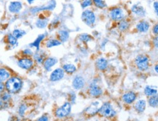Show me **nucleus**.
Wrapping results in <instances>:
<instances>
[{"label": "nucleus", "mask_w": 158, "mask_h": 121, "mask_svg": "<svg viewBox=\"0 0 158 121\" xmlns=\"http://www.w3.org/2000/svg\"><path fill=\"white\" fill-rule=\"evenodd\" d=\"M5 90L11 94L19 93L22 89L23 81L19 77H10L8 80L5 81Z\"/></svg>", "instance_id": "nucleus-1"}, {"label": "nucleus", "mask_w": 158, "mask_h": 121, "mask_svg": "<svg viewBox=\"0 0 158 121\" xmlns=\"http://www.w3.org/2000/svg\"><path fill=\"white\" fill-rule=\"evenodd\" d=\"M98 115L106 119H114L117 115V111L110 102H106L100 106Z\"/></svg>", "instance_id": "nucleus-2"}, {"label": "nucleus", "mask_w": 158, "mask_h": 121, "mask_svg": "<svg viewBox=\"0 0 158 121\" xmlns=\"http://www.w3.org/2000/svg\"><path fill=\"white\" fill-rule=\"evenodd\" d=\"M127 15L126 10H124V9L122 8V7H118V6L110 7L109 10H108V17L112 21H114V22L118 23V21L127 18Z\"/></svg>", "instance_id": "nucleus-3"}, {"label": "nucleus", "mask_w": 158, "mask_h": 121, "mask_svg": "<svg viewBox=\"0 0 158 121\" xmlns=\"http://www.w3.org/2000/svg\"><path fill=\"white\" fill-rule=\"evenodd\" d=\"M71 111H72V104L69 101H67L61 106L55 109L54 115L57 119H64L70 115Z\"/></svg>", "instance_id": "nucleus-4"}, {"label": "nucleus", "mask_w": 158, "mask_h": 121, "mask_svg": "<svg viewBox=\"0 0 158 121\" xmlns=\"http://www.w3.org/2000/svg\"><path fill=\"white\" fill-rule=\"evenodd\" d=\"M87 94L90 97L98 99L103 94V90L99 84L98 79H94L89 83L87 87Z\"/></svg>", "instance_id": "nucleus-5"}, {"label": "nucleus", "mask_w": 158, "mask_h": 121, "mask_svg": "<svg viewBox=\"0 0 158 121\" xmlns=\"http://www.w3.org/2000/svg\"><path fill=\"white\" fill-rule=\"evenodd\" d=\"M135 66L141 72H145L149 69L150 60L149 56L145 54H139L134 59Z\"/></svg>", "instance_id": "nucleus-6"}, {"label": "nucleus", "mask_w": 158, "mask_h": 121, "mask_svg": "<svg viewBox=\"0 0 158 121\" xmlns=\"http://www.w3.org/2000/svg\"><path fill=\"white\" fill-rule=\"evenodd\" d=\"M81 21L84 22V24L89 27H93L96 23V14L94 10H92L90 8L84 10V11L81 13Z\"/></svg>", "instance_id": "nucleus-7"}, {"label": "nucleus", "mask_w": 158, "mask_h": 121, "mask_svg": "<svg viewBox=\"0 0 158 121\" xmlns=\"http://www.w3.org/2000/svg\"><path fill=\"white\" fill-rule=\"evenodd\" d=\"M35 61L32 56H21L18 60V66L24 70H29L35 66Z\"/></svg>", "instance_id": "nucleus-8"}, {"label": "nucleus", "mask_w": 158, "mask_h": 121, "mask_svg": "<svg viewBox=\"0 0 158 121\" xmlns=\"http://www.w3.org/2000/svg\"><path fill=\"white\" fill-rule=\"evenodd\" d=\"M100 106H101V104L99 102H94L91 103L90 105H89L84 110V112H83L84 115L89 118L98 115Z\"/></svg>", "instance_id": "nucleus-9"}, {"label": "nucleus", "mask_w": 158, "mask_h": 121, "mask_svg": "<svg viewBox=\"0 0 158 121\" xmlns=\"http://www.w3.org/2000/svg\"><path fill=\"white\" fill-rule=\"evenodd\" d=\"M130 12L134 17L137 18H142L146 17L147 15V10L144 8L143 5H139V4H134L130 7Z\"/></svg>", "instance_id": "nucleus-10"}, {"label": "nucleus", "mask_w": 158, "mask_h": 121, "mask_svg": "<svg viewBox=\"0 0 158 121\" xmlns=\"http://www.w3.org/2000/svg\"><path fill=\"white\" fill-rule=\"evenodd\" d=\"M138 94L135 91H129L125 92L122 96V101L124 104L131 105L137 100Z\"/></svg>", "instance_id": "nucleus-11"}, {"label": "nucleus", "mask_w": 158, "mask_h": 121, "mask_svg": "<svg viewBox=\"0 0 158 121\" xmlns=\"http://www.w3.org/2000/svg\"><path fill=\"white\" fill-rule=\"evenodd\" d=\"M64 76L65 72L63 70V69L61 68V67H58V68H56L51 72L50 76H49V80L53 83L59 82V81L62 80Z\"/></svg>", "instance_id": "nucleus-12"}, {"label": "nucleus", "mask_w": 158, "mask_h": 121, "mask_svg": "<svg viewBox=\"0 0 158 121\" xmlns=\"http://www.w3.org/2000/svg\"><path fill=\"white\" fill-rule=\"evenodd\" d=\"M86 85V80L81 75H76L72 81L73 88L76 91H80Z\"/></svg>", "instance_id": "nucleus-13"}, {"label": "nucleus", "mask_w": 158, "mask_h": 121, "mask_svg": "<svg viewBox=\"0 0 158 121\" xmlns=\"http://www.w3.org/2000/svg\"><path fill=\"white\" fill-rule=\"evenodd\" d=\"M135 31L138 33L144 34L149 31L150 29V23L149 21H146V20L141 19L139 21H138L137 23L135 24Z\"/></svg>", "instance_id": "nucleus-14"}, {"label": "nucleus", "mask_w": 158, "mask_h": 121, "mask_svg": "<svg viewBox=\"0 0 158 121\" xmlns=\"http://www.w3.org/2000/svg\"><path fill=\"white\" fill-rule=\"evenodd\" d=\"M147 100L143 99H140L138 100H136L133 103V108L134 110L138 114H142L145 112L146 109H147Z\"/></svg>", "instance_id": "nucleus-15"}, {"label": "nucleus", "mask_w": 158, "mask_h": 121, "mask_svg": "<svg viewBox=\"0 0 158 121\" xmlns=\"http://www.w3.org/2000/svg\"><path fill=\"white\" fill-rule=\"evenodd\" d=\"M23 3L21 1H12L8 5V10L10 13L18 14L22 10Z\"/></svg>", "instance_id": "nucleus-16"}, {"label": "nucleus", "mask_w": 158, "mask_h": 121, "mask_svg": "<svg viewBox=\"0 0 158 121\" xmlns=\"http://www.w3.org/2000/svg\"><path fill=\"white\" fill-rule=\"evenodd\" d=\"M58 62V58H56V57L48 56L45 58L43 63V65L45 70H46L47 72H49V71L51 70V68H53V67H54Z\"/></svg>", "instance_id": "nucleus-17"}, {"label": "nucleus", "mask_w": 158, "mask_h": 121, "mask_svg": "<svg viewBox=\"0 0 158 121\" xmlns=\"http://www.w3.org/2000/svg\"><path fill=\"white\" fill-rule=\"evenodd\" d=\"M108 61L104 57H100L95 61V67L100 72H104L108 69Z\"/></svg>", "instance_id": "nucleus-18"}, {"label": "nucleus", "mask_w": 158, "mask_h": 121, "mask_svg": "<svg viewBox=\"0 0 158 121\" xmlns=\"http://www.w3.org/2000/svg\"><path fill=\"white\" fill-rule=\"evenodd\" d=\"M117 28L118 31H121V32H125V31L130 29V21H129L127 18H126L122 20V21H118Z\"/></svg>", "instance_id": "nucleus-19"}, {"label": "nucleus", "mask_w": 158, "mask_h": 121, "mask_svg": "<svg viewBox=\"0 0 158 121\" xmlns=\"http://www.w3.org/2000/svg\"><path fill=\"white\" fill-rule=\"evenodd\" d=\"M62 68L64 71L65 74L69 75H73L77 71V67L73 63H64V64H62Z\"/></svg>", "instance_id": "nucleus-20"}, {"label": "nucleus", "mask_w": 158, "mask_h": 121, "mask_svg": "<svg viewBox=\"0 0 158 121\" xmlns=\"http://www.w3.org/2000/svg\"><path fill=\"white\" fill-rule=\"evenodd\" d=\"M56 37L62 43L66 42L70 38V33L66 29H60L56 34Z\"/></svg>", "instance_id": "nucleus-21"}, {"label": "nucleus", "mask_w": 158, "mask_h": 121, "mask_svg": "<svg viewBox=\"0 0 158 121\" xmlns=\"http://www.w3.org/2000/svg\"><path fill=\"white\" fill-rule=\"evenodd\" d=\"M32 57L33 58H34L35 63L43 64V61H44L45 58H46V54H45V53L43 52V51L37 50L35 51L34 54H33Z\"/></svg>", "instance_id": "nucleus-22"}, {"label": "nucleus", "mask_w": 158, "mask_h": 121, "mask_svg": "<svg viewBox=\"0 0 158 121\" xmlns=\"http://www.w3.org/2000/svg\"><path fill=\"white\" fill-rule=\"evenodd\" d=\"M157 88L152 86V85H146L145 88L143 89V94L148 98L150 96H154V95L157 94Z\"/></svg>", "instance_id": "nucleus-23"}, {"label": "nucleus", "mask_w": 158, "mask_h": 121, "mask_svg": "<svg viewBox=\"0 0 158 121\" xmlns=\"http://www.w3.org/2000/svg\"><path fill=\"white\" fill-rule=\"evenodd\" d=\"M62 45V42L59 40L57 38H51L47 39L45 42V45L47 48H51V47L59 46V45Z\"/></svg>", "instance_id": "nucleus-24"}, {"label": "nucleus", "mask_w": 158, "mask_h": 121, "mask_svg": "<svg viewBox=\"0 0 158 121\" xmlns=\"http://www.w3.org/2000/svg\"><path fill=\"white\" fill-rule=\"evenodd\" d=\"M147 103L150 107L157 108L158 107V93L152 96H150L148 98Z\"/></svg>", "instance_id": "nucleus-25"}, {"label": "nucleus", "mask_w": 158, "mask_h": 121, "mask_svg": "<svg viewBox=\"0 0 158 121\" xmlns=\"http://www.w3.org/2000/svg\"><path fill=\"white\" fill-rule=\"evenodd\" d=\"M11 77V73L5 68H0V81L5 82Z\"/></svg>", "instance_id": "nucleus-26"}, {"label": "nucleus", "mask_w": 158, "mask_h": 121, "mask_svg": "<svg viewBox=\"0 0 158 121\" xmlns=\"http://www.w3.org/2000/svg\"><path fill=\"white\" fill-rule=\"evenodd\" d=\"M78 39L79 41L81 42H84L85 44H87L89 42H92L94 40V37L92 36V35L89 34H81L78 36Z\"/></svg>", "instance_id": "nucleus-27"}, {"label": "nucleus", "mask_w": 158, "mask_h": 121, "mask_svg": "<svg viewBox=\"0 0 158 121\" xmlns=\"http://www.w3.org/2000/svg\"><path fill=\"white\" fill-rule=\"evenodd\" d=\"M48 23V18L45 17H39L37 21H36V26L39 29H44L47 26Z\"/></svg>", "instance_id": "nucleus-28"}, {"label": "nucleus", "mask_w": 158, "mask_h": 121, "mask_svg": "<svg viewBox=\"0 0 158 121\" xmlns=\"http://www.w3.org/2000/svg\"><path fill=\"white\" fill-rule=\"evenodd\" d=\"M92 2H93V6L98 9L104 10L108 7L107 3L105 0H92Z\"/></svg>", "instance_id": "nucleus-29"}, {"label": "nucleus", "mask_w": 158, "mask_h": 121, "mask_svg": "<svg viewBox=\"0 0 158 121\" xmlns=\"http://www.w3.org/2000/svg\"><path fill=\"white\" fill-rule=\"evenodd\" d=\"M28 108L29 107H28V104H27V103H21L19 107V110H18L19 116L21 117L25 116L26 113H27V110H28Z\"/></svg>", "instance_id": "nucleus-30"}, {"label": "nucleus", "mask_w": 158, "mask_h": 121, "mask_svg": "<svg viewBox=\"0 0 158 121\" xmlns=\"http://www.w3.org/2000/svg\"><path fill=\"white\" fill-rule=\"evenodd\" d=\"M6 40H7V42L12 46H15L18 44V39L13 36V34H8L6 37Z\"/></svg>", "instance_id": "nucleus-31"}, {"label": "nucleus", "mask_w": 158, "mask_h": 121, "mask_svg": "<svg viewBox=\"0 0 158 121\" xmlns=\"http://www.w3.org/2000/svg\"><path fill=\"white\" fill-rule=\"evenodd\" d=\"M13 34V36H14L15 38H17L18 39L21 38V37H23L24 35H26V34L27 32L24 30H23V29H14L13 31V33H12Z\"/></svg>", "instance_id": "nucleus-32"}, {"label": "nucleus", "mask_w": 158, "mask_h": 121, "mask_svg": "<svg viewBox=\"0 0 158 121\" xmlns=\"http://www.w3.org/2000/svg\"><path fill=\"white\" fill-rule=\"evenodd\" d=\"M93 6V2L92 0H81V7L83 10L89 8Z\"/></svg>", "instance_id": "nucleus-33"}, {"label": "nucleus", "mask_w": 158, "mask_h": 121, "mask_svg": "<svg viewBox=\"0 0 158 121\" xmlns=\"http://www.w3.org/2000/svg\"><path fill=\"white\" fill-rule=\"evenodd\" d=\"M12 104V102H7V101L4 100L0 96V110H6V109L9 108Z\"/></svg>", "instance_id": "nucleus-34"}, {"label": "nucleus", "mask_w": 158, "mask_h": 121, "mask_svg": "<svg viewBox=\"0 0 158 121\" xmlns=\"http://www.w3.org/2000/svg\"><path fill=\"white\" fill-rule=\"evenodd\" d=\"M45 37V34H41V35H40V36L37 38L36 40H35V41L34 42L32 43V44H31V45H31V46H32V47H36L37 50H39V45H40V44L41 42H42V41L43 40V39H44Z\"/></svg>", "instance_id": "nucleus-35"}, {"label": "nucleus", "mask_w": 158, "mask_h": 121, "mask_svg": "<svg viewBox=\"0 0 158 121\" xmlns=\"http://www.w3.org/2000/svg\"><path fill=\"white\" fill-rule=\"evenodd\" d=\"M68 101L72 104H76V94L74 91H70L68 94Z\"/></svg>", "instance_id": "nucleus-36"}, {"label": "nucleus", "mask_w": 158, "mask_h": 121, "mask_svg": "<svg viewBox=\"0 0 158 121\" xmlns=\"http://www.w3.org/2000/svg\"><path fill=\"white\" fill-rule=\"evenodd\" d=\"M21 54H22V56H32L33 54H34V53H33V51L31 50V49L27 48L22 50Z\"/></svg>", "instance_id": "nucleus-37"}, {"label": "nucleus", "mask_w": 158, "mask_h": 121, "mask_svg": "<svg viewBox=\"0 0 158 121\" xmlns=\"http://www.w3.org/2000/svg\"><path fill=\"white\" fill-rule=\"evenodd\" d=\"M152 45L155 48H158V35H155L152 39Z\"/></svg>", "instance_id": "nucleus-38"}, {"label": "nucleus", "mask_w": 158, "mask_h": 121, "mask_svg": "<svg viewBox=\"0 0 158 121\" xmlns=\"http://www.w3.org/2000/svg\"><path fill=\"white\" fill-rule=\"evenodd\" d=\"M152 34L154 35H158V22L156 23L153 26L152 29Z\"/></svg>", "instance_id": "nucleus-39"}, {"label": "nucleus", "mask_w": 158, "mask_h": 121, "mask_svg": "<svg viewBox=\"0 0 158 121\" xmlns=\"http://www.w3.org/2000/svg\"><path fill=\"white\" fill-rule=\"evenodd\" d=\"M152 6H153L154 12H155V15L158 17V1L154 2Z\"/></svg>", "instance_id": "nucleus-40"}, {"label": "nucleus", "mask_w": 158, "mask_h": 121, "mask_svg": "<svg viewBox=\"0 0 158 121\" xmlns=\"http://www.w3.org/2000/svg\"><path fill=\"white\" fill-rule=\"evenodd\" d=\"M5 90V85L2 81H0V94L2 93Z\"/></svg>", "instance_id": "nucleus-41"}, {"label": "nucleus", "mask_w": 158, "mask_h": 121, "mask_svg": "<svg viewBox=\"0 0 158 121\" xmlns=\"http://www.w3.org/2000/svg\"><path fill=\"white\" fill-rule=\"evenodd\" d=\"M49 120V118L48 117V115H42V117L38 118V120H42V121H48Z\"/></svg>", "instance_id": "nucleus-42"}, {"label": "nucleus", "mask_w": 158, "mask_h": 121, "mask_svg": "<svg viewBox=\"0 0 158 121\" xmlns=\"http://www.w3.org/2000/svg\"><path fill=\"white\" fill-rule=\"evenodd\" d=\"M154 70H155V72L158 75V63L155 64V67H154Z\"/></svg>", "instance_id": "nucleus-43"}, {"label": "nucleus", "mask_w": 158, "mask_h": 121, "mask_svg": "<svg viewBox=\"0 0 158 121\" xmlns=\"http://www.w3.org/2000/svg\"><path fill=\"white\" fill-rule=\"evenodd\" d=\"M27 2H28L29 3V4H30V5H31V3H32L33 2H35V0H27Z\"/></svg>", "instance_id": "nucleus-44"}, {"label": "nucleus", "mask_w": 158, "mask_h": 121, "mask_svg": "<svg viewBox=\"0 0 158 121\" xmlns=\"http://www.w3.org/2000/svg\"><path fill=\"white\" fill-rule=\"evenodd\" d=\"M157 118H158V114H157Z\"/></svg>", "instance_id": "nucleus-45"}, {"label": "nucleus", "mask_w": 158, "mask_h": 121, "mask_svg": "<svg viewBox=\"0 0 158 121\" xmlns=\"http://www.w3.org/2000/svg\"><path fill=\"white\" fill-rule=\"evenodd\" d=\"M80 1H81V0H80Z\"/></svg>", "instance_id": "nucleus-46"}]
</instances>
